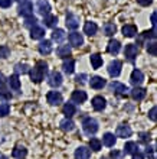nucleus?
<instances>
[{
    "label": "nucleus",
    "instance_id": "nucleus-31",
    "mask_svg": "<svg viewBox=\"0 0 157 159\" xmlns=\"http://www.w3.org/2000/svg\"><path fill=\"white\" fill-rule=\"evenodd\" d=\"M63 114H65L68 119H71L72 116H74L75 113H76V109H75V106L72 104V103H66L65 106H63V109H62Z\"/></svg>",
    "mask_w": 157,
    "mask_h": 159
},
{
    "label": "nucleus",
    "instance_id": "nucleus-48",
    "mask_svg": "<svg viewBox=\"0 0 157 159\" xmlns=\"http://www.w3.org/2000/svg\"><path fill=\"white\" fill-rule=\"evenodd\" d=\"M85 80H87V75H85V74L76 75V81H78V83H85Z\"/></svg>",
    "mask_w": 157,
    "mask_h": 159
},
{
    "label": "nucleus",
    "instance_id": "nucleus-37",
    "mask_svg": "<svg viewBox=\"0 0 157 159\" xmlns=\"http://www.w3.org/2000/svg\"><path fill=\"white\" fill-rule=\"evenodd\" d=\"M101 145H102V143H101V140H99V139H97V138H92L91 140H89V148H91L94 152H98L99 149H101Z\"/></svg>",
    "mask_w": 157,
    "mask_h": 159
},
{
    "label": "nucleus",
    "instance_id": "nucleus-7",
    "mask_svg": "<svg viewBox=\"0 0 157 159\" xmlns=\"http://www.w3.org/2000/svg\"><path fill=\"white\" fill-rule=\"evenodd\" d=\"M110 87H111V90L116 93L117 96H125V94L130 91L125 84L118 83V81H114V83H111V85H110Z\"/></svg>",
    "mask_w": 157,
    "mask_h": 159
},
{
    "label": "nucleus",
    "instance_id": "nucleus-45",
    "mask_svg": "<svg viewBox=\"0 0 157 159\" xmlns=\"http://www.w3.org/2000/svg\"><path fill=\"white\" fill-rule=\"evenodd\" d=\"M156 111H157L156 107H151V110H150V113H149V117L151 121H156Z\"/></svg>",
    "mask_w": 157,
    "mask_h": 159
},
{
    "label": "nucleus",
    "instance_id": "nucleus-43",
    "mask_svg": "<svg viewBox=\"0 0 157 159\" xmlns=\"http://www.w3.org/2000/svg\"><path fill=\"white\" fill-rule=\"evenodd\" d=\"M110 156H111L112 159H123V153H121L120 151H117V149H114V151H111V153H110Z\"/></svg>",
    "mask_w": 157,
    "mask_h": 159
},
{
    "label": "nucleus",
    "instance_id": "nucleus-2",
    "mask_svg": "<svg viewBox=\"0 0 157 159\" xmlns=\"http://www.w3.org/2000/svg\"><path fill=\"white\" fill-rule=\"evenodd\" d=\"M82 129L84 132L87 134H95L97 132H98V121L95 120V119L92 117H87V119H84L82 121Z\"/></svg>",
    "mask_w": 157,
    "mask_h": 159
},
{
    "label": "nucleus",
    "instance_id": "nucleus-12",
    "mask_svg": "<svg viewBox=\"0 0 157 159\" xmlns=\"http://www.w3.org/2000/svg\"><path fill=\"white\" fill-rule=\"evenodd\" d=\"M69 43L75 48H79L84 43V36L78 32H72V34H69Z\"/></svg>",
    "mask_w": 157,
    "mask_h": 159
},
{
    "label": "nucleus",
    "instance_id": "nucleus-16",
    "mask_svg": "<svg viewBox=\"0 0 157 159\" xmlns=\"http://www.w3.org/2000/svg\"><path fill=\"white\" fill-rule=\"evenodd\" d=\"M91 156V151L85 146H79L75 151V159H89Z\"/></svg>",
    "mask_w": 157,
    "mask_h": 159
},
{
    "label": "nucleus",
    "instance_id": "nucleus-41",
    "mask_svg": "<svg viewBox=\"0 0 157 159\" xmlns=\"http://www.w3.org/2000/svg\"><path fill=\"white\" fill-rule=\"evenodd\" d=\"M10 55V49H9L6 45H2L0 46V58H7Z\"/></svg>",
    "mask_w": 157,
    "mask_h": 159
},
{
    "label": "nucleus",
    "instance_id": "nucleus-42",
    "mask_svg": "<svg viewBox=\"0 0 157 159\" xmlns=\"http://www.w3.org/2000/svg\"><path fill=\"white\" fill-rule=\"evenodd\" d=\"M36 23H37V19L35 16H29L28 19H26V22H25V26L26 28H30V26H36Z\"/></svg>",
    "mask_w": 157,
    "mask_h": 159
},
{
    "label": "nucleus",
    "instance_id": "nucleus-26",
    "mask_svg": "<svg viewBox=\"0 0 157 159\" xmlns=\"http://www.w3.org/2000/svg\"><path fill=\"white\" fill-rule=\"evenodd\" d=\"M59 126H61V129L63 130V132H72V130L75 129V125L74 121L71 120V119H63V120H61V123H59Z\"/></svg>",
    "mask_w": 157,
    "mask_h": 159
},
{
    "label": "nucleus",
    "instance_id": "nucleus-49",
    "mask_svg": "<svg viewBox=\"0 0 157 159\" xmlns=\"http://www.w3.org/2000/svg\"><path fill=\"white\" fill-rule=\"evenodd\" d=\"M140 138L143 142H147V140H150V134L149 133H140Z\"/></svg>",
    "mask_w": 157,
    "mask_h": 159
},
{
    "label": "nucleus",
    "instance_id": "nucleus-21",
    "mask_svg": "<svg viewBox=\"0 0 157 159\" xmlns=\"http://www.w3.org/2000/svg\"><path fill=\"white\" fill-rule=\"evenodd\" d=\"M123 35L127 38H134L137 35V26L136 25H124L123 26Z\"/></svg>",
    "mask_w": 157,
    "mask_h": 159
},
{
    "label": "nucleus",
    "instance_id": "nucleus-22",
    "mask_svg": "<svg viewBox=\"0 0 157 159\" xmlns=\"http://www.w3.org/2000/svg\"><path fill=\"white\" fill-rule=\"evenodd\" d=\"M71 52H72V49H71L69 45H61L58 49H56V55H58L59 58H63V59L68 58L71 55Z\"/></svg>",
    "mask_w": 157,
    "mask_h": 159
},
{
    "label": "nucleus",
    "instance_id": "nucleus-30",
    "mask_svg": "<svg viewBox=\"0 0 157 159\" xmlns=\"http://www.w3.org/2000/svg\"><path fill=\"white\" fill-rule=\"evenodd\" d=\"M7 83L10 85V88H13V90H20V80H19V75H16V74L9 77Z\"/></svg>",
    "mask_w": 157,
    "mask_h": 159
},
{
    "label": "nucleus",
    "instance_id": "nucleus-51",
    "mask_svg": "<svg viewBox=\"0 0 157 159\" xmlns=\"http://www.w3.org/2000/svg\"><path fill=\"white\" fill-rule=\"evenodd\" d=\"M4 83H6V78H4V75L0 72V85H3Z\"/></svg>",
    "mask_w": 157,
    "mask_h": 159
},
{
    "label": "nucleus",
    "instance_id": "nucleus-13",
    "mask_svg": "<svg viewBox=\"0 0 157 159\" xmlns=\"http://www.w3.org/2000/svg\"><path fill=\"white\" fill-rule=\"evenodd\" d=\"M105 80L102 78V77H91V80H89V85H91V88H94V90H101L102 87H105Z\"/></svg>",
    "mask_w": 157,
    "mask_h": 159
},
{
    "label": "nucleus",
    "instance_id": "nucleus-36",
    "mask_svg": "<svg viewBox=\"0 0 157 159\" xmlns=\"http://www.w3.org/2000/svg\"><path fill=\"white\" fill-rule=\"evenodd\" d=\"M15 72H16V75L17 74H26V72H29V65L28 64H16Z\"/></svg>",
    "mask_w": 157,
    "mask_h": 159
},
{
    "label": "nucleus",
    "instance_id": "nucleus-44",
    "mask_svg": "<svg viewBox=\"0 0 157 159\" xmlns=\"http://www.w3.org/2000/svg\"><path fill=\"white\" fill-rule=\"evenodd\" d=\"M13 3V0H0V7H10Z\"/></svg>",
    "mask_w": 157,
    "mask_h": 159
},
{
    "label": "nucleus",
    "instance_id": "nucleus-14",
    "mask_svg": "<svg viewBox=\"0 0 157 159\" xmlns=\"http://www.w3.org/2000/svg\"><path fill=\"white\" fill-rule=\"evenodd\" d=\"M71 98H72V101H74V103L81 104V103H84V101L87 100V93L84 91V90H75V91L72 93Z\"/></svg>",
    "mask_w": 157,
    "mask_h": 159
},
{
    "label": "nucleus",
    "instance_id": "nucleus-35",
    "mask_svg": "<svg viewBox=\"0 0 157 159\" xmlns=\"http://www.w3.org/2000/svg\"><path fill=\"white\" fill-rule=\"evenodd\" d=\"M117 32V26L114 23H105L104 25V35H107V36H112V35Z\"/></svg>",
    "mask_w": 157,
    "mask_h": 159
},
{
    "label": "nucleus",
    "instance_id": "nucleus-15",
    "mask_svg": "<svg viewBox=\"0 0 157 159\" xmlns=\"http://www.w3.org/2000/svg\"><path fill=\"white\" fill-rule=\"evenodd\" d=\"M130 81H131V84H134V85H140L143 81H144V74L140 71V70H134V71L131 72V78H130Z\"/></svg>",
    "mask_w": 157,
    "mask_h": 159
},
{
    "label": "nucleus",
    "instance_id": "nucleus-38",
    "mask_svg": "<svg viewBox=\"0 0 157 159\" xmlns=\"http://www.w3.org/2000/svg\"><path fill=\"white\" fill-rule=\"evenodd\" d=\"M147 52H149L150 55H153V57L157 55V43L154 41L147 42Z\"/></svg>",
    "mask_w": 157,
    "mask_h": 159
},
{
    "label": "nucleus",
    "instance_id": "nucleus-53",
    "mask_svg": "<svg viewBox=\"0 0 157 159\" xmlns=\"http://www.w3.org/2000/svg\"><path fill=\"white\" fill-rule=\"evenodd\" d=\"M17 2H19V3H23V2H26V0H17Z\"/></svg>",
    "mask_w": 157,
    "mask_h": 159
},
{
    "label": "nucleus",
    "instance_id": "nucleus-28",
    "mask_svg": "<svg viewBox=\"0 0 157 159\" xmlns=\"http://www.w3.org/2000/svg\"><path fill=\"white\" fill-rule=\"evenodd\" d=\"M89 61H91V65L94 70H98L101 65H102V57L99 54H94L89 57Z\"/></svg>",
    "mask_w": 157,
    "mask_h": 159
},
{
    "label": "nucleus",
    "instance_id": "nucleus-34",
    "mask_svg": "<svg viewBox=\"0 0 157 159\" xmlns=\"http://www.w3.org/2000/svg\"><path fill=\"white\" fill-rule=\"evenodd\" d=\"M124 152L125 153H130V155H134L138 152V146H137L136 142H127L124 146Z\"/></svg>",
    "mask_w": 157,
    "mask_h": 159
},
{
    "label": "nucleus",
    "instance_id": "nucleus-46",
    "mask_svg": "<svg viewBox=\"0 0 157 159\" xmlns=\"http://www.w3.org/2000/svg\"><path fill=\"white\" fill-rule=\"evenodd\" d=\"M153 0H137V3L141 4V6H150Z\"/></svg>",
    "mask_w": 157,
    "mask_h": 159
},
{
    "label": "nucleus",
    "instance_id": "nucleus-17",
    "mask_svg": "<svg viewBox=\"0 0 157 159\" xmlns=\"http://www.w3.org/2000/svg\"><path fill=\"white\" fill-rule=\"evenodd\" d=\"M65 23H66V28H68V29L75 30L79 26V17L75 16V15H68Z\"/></svg>",
    "mask_w": 157,
    "mask_h": 159
},
{
    "label": "nucleus",
    "instance_id": "nucleus-25",
    "mask_svg": "<svg viewBox=\"0 0 157 159\" xmlns=\"http://www.w3.org/2000/svg\"><path fill=\"white\" fill-rule=\"evenodd\" d=\"M45 36V29L41 26H33L30 29V38L32 39H42Z\"/></svg>",
    "mask_w": 157,
    "mask_h": 159
},
{
    "label": "nucleus",
    "instance_id": "nucleus-9",
    "mask_svg": "<svg viewBox=\"0 0 157 159\" xmlns=\"http://www.w3.org/2000/svg\"><path fill=\"white\" fill-rule=\"evenodd\" d=\"M146 94H147L146 88H141V87H134L133 90H130V96L133 97V100L136 101H141L146 97Z\"/></svg>",
    "mask_w": 157,
    "mask_h": 159
},
{
    "label": "nucleus",
    "instance_id": "nucleus-40",
    "mask_svg": "<svg viewBox=\"0 0 157 159\" xmlns=\"http://www.w3.org/2000/svg\"><path fill=\"white\" fill-rule=\"evenodd\" d=\"M9 113H10V106H9L7 103L0 104V117H6Z\"/></svg>",
    "mask_w": 157,
    "mask_h": 159
},
{
    "label": "nucleus",
    "instance_id": "nucleus-27",
    "mask_svg": "<svg viewBox=\"0 0 157 159\" xmlns=\"http://www.w3.org/2000/svg\"><path fill=\"white\" fill-rule=\"evenodd\" d=\"M26 155H28V149L23 148V146H16L15 149H13V152H12V156L13 158H16V159L25 158Z\"/></svg>",
    "mask_w": 157,
    "mask_h": 159
},
{
    "label": "nucleus",
    "instance_id": "nucleus-50",
    "mask_svg": "<svg viewBox=\"0 0 157 159\" xmlns=\"http://www.w3.org/2000/svg\"><path fill=\"white\" fill-rule=\"evenodd\" d=\"M151 25H153V29L156 28V13H151Z\"/></svg>",
    "mask_w": 157,
    "mask_h": 159
},
{
    "label": "nucleus",
    "instance_id": "nucleus-39",
    "mask_svg": "<svg viewBox=\"0 0 157 159\" xmlns=\"http://www.w3.org/2000/svg\"><path fill=\"white\" fill-rule=\"evenodd\" d=\"M0 100H3V101L12 100V93L4 90V88H0Z\"/></svg>",
    "mask_w": 157,
    "mask_h": 159
},
{
    "label": "nucleus",
    "instance_id": "nucleus-10",
    "mask_svg": "<svg viewBox=\"0 0 157 159\" xmlns=\"http://www.w3.org/2000/svg\"><path fill=\"white\" fill-rule=\"evenodd\" d=\"M92 107H94V110H97V111H102L104 109H105V106H107V101H105V98L101 96H95L94 98H92Z\"/></svg>",
    "mask_w": 157,
    "mask_h": 159
},
{
    "label": "nucleus",
    "instance_id": "nucleus-47",
    "mask_svg": "<svg viewBox=\"0 0 157 159\" xmlns=\"http://www.w3.org/2000/svg\"><path fill=\"white\" fill-rule=\"evenodd\" d=\"M146 153H147V156H150V158L153 159L154 158V148H147Z\"/></svg>",
    "mask_w": 157,
    "mask_h": 159
},
{
    "label": "nucleus",
    "instance_id": "nucleus-8",
    "mask_svg": "<svg viewBox=\"0 0 157 159\" xmlns=\"http://www.w3.org/2000/svg\"><path fill=\"white\" fill-rule=\"evenodd\" d=\"M48 84H49L50 87H59L61 84H62V75H61V72L58 71H52L50 72L49 78H48Z\"/></svg>",
    "mask_w": 157,
    "mask_h": 159
},
{
    "label": "nucleus",
    "instance_id": "nucleus-24",
    "mask_svg": "<svg viewBox=\"0 0 157 159\" xmlns=\"http://www.w3.org/2000/svg\"><path fill=\"white\" fill-rule=\"evenodd\" d=\"M62 68H63V72L65 74H72L74 72V70H75V61L72 58H68V59H65L63 61V64H62Z\"/></svg>",
    "mask_w": 157,
    "mask_h": 159
},
{
    "label": "nucleus",
    "instance_id": "nucleus-18",
    "mask_svg": "<svg viewBox=\"0 0 157 159\" xmlns=\"http://www.w3.org/2000/svg\"><path fill=\"white\" fill-rule=\"evenodd\" d=\"M120 48H121L120 41H117V39H111V41L108 42L107 51H108V52H110L111 55H117L118 52H120Z\"/></svg>",
    "mask_w": 157,
    "mask_h": 159
},
{
    "label": "nucleus",
    "instance_id": "nucleus-1",
    "mask_svg": "<svg viewBox=\"0 0 157 159\" xmlns=\"http://www.w3.org/2000/svg\"><path fill=\"white\" fill-rule=\"evenodd\" d=\"M46 72H48V64H46L45 61H37L36 65L29 71L30 80L36 84L42 83L43 78H45V75H46Z\"/></svg>",
    "mask_w": 157,
    "mask_h": 159
},
{
    "label": "nucleus",
    "instance_id": "nucleus-32",
    "mask_svg": "<svg viewBox=\"0 0 157 159\" xmlns=\"http://www.w3.org/2000/svg\"><path fill=\"white\" fill-rule=\"evenodd\" d=\"M65 32H63L62 29H55L54 32H52V39H54L55 42H58V43H62L63 39H65Z\"/></svg>",
    "mask_w": 157,
    "mask_h": 159
},
{
    "label": "nucleus",
    "instance_id": "nucleus-20",
    "mask_svg": "<svg viewBox=\"0 0 157 159\" xmlns=\"http://www.w3.org/2000/svg\"><path fill=\"white\" fill-rule=\"evenodd\" d=\"M39 52H41L42 55H49L50 52H52V43H50V41H42L41 43H39Z\"/></svg>",
    "mask_w": 157,
    "mask_h": 159
},
{
    "label": "nucleus",
    "instance_id": "nucleus-23",
    "mask_svg": "<svg viewBox=\"0 0 157 159\" xmlns=\"http://www.w3.org/2000/svg\"><path fill=\"white\" fill-rule=\"evenodd\" d=\"M37 12L41 13V15H43V16L49 15V12H50L49 2H46V0H41V2L37 3Z\"/></svg>",
    "mask_w": 157,
    "mask_h": 159
},
{
    "label": "nucleus",
    "instance_id": "nucleus-4",
    "mask_svg": "<svg viewBox=\"0 0 157 159\" xmlns=\"http://www.w3.org/2000/svg\"><path fill=\"white\" fill-rule=\"evenodd\" d=\"M19 15L23 17H29L33 15V4L30 3L29 0H26V2H23V3L19 4Z\"/></svg>",
    "mask_w": 157,
    "mask_h": 159
},
{
    "label": "nucleus",
    "instance_id": "nucleus-19",
    "mask_svg": "<svg viewBox=\"0 0 157 159\" xmlns=\"http://www.w3.org/2000/svg\"><path fill=\"white\" fill-rule=\"evenodd\" d=\"M97 30H98V26L95 22H87L84 25V34H87L88 36H94L97 34Z\"/></svg>",
    "mask_w": 157,
    "mask_h": 159
},
{
    "label": "nucleus",
    "instance_id": "nucleus-29",
    "mask_svg": "<svg viewBox=\"0 0 157 159\" xmlns=\"http://www.w3.org/2000/svg\"><path fill=\"white\" fill-rule=\"evenodd\" d=\"M43 23L48 28H55V26L58 25V17L55 16V15H46L45 19H43Z\"/></svg>",
    "mask_w": 157,
    "mask_h": 159
},
{
    "label": "nucleus",
    "instance_id": "nucleus-52",
    "mask_svg": "<svg viewBox=\"0 0 157 159\" xmlns=\"http://www.w3.org/2000/svg\"><path fill=\"white\" fill-rule=\"evenodd\" d=\"M133 159H143V155L137 152V153H134V155H133Z\"/></svg>",
    "mask_w": 157,
    "mask_h": 159
},
{
    "label": "nucleus",
    "instance_id": "nucleus-3",
    "mask_svg": "<svg viewBox=\"0 0 157 159\" xmlns=\"http://www.w3.org/2000/svg\"><path fill=\"white\" fill-rule=\"evenodd\" d=\"M137 54H138V46L134 45V43H127L124 48V55L125 58L130 61V62H134Z\"/></svg>",
    "mask_w": 157,
    "mask_h": 159
},
{
    "label": "nucleus",
    "instance_id": "nucleus-33",
    "mask_svg": "<svg viewBox=\"0 0 157 159\" xmlns=\"http://www.w3.org/2000/svg\"><path fill=\"white\" fill-rule=\"evenodd\" d=\"M102 143L108 148L114 146V145H116V136H114L112 133H105L104 134V138H102Z\"/></svg>",
    "mask_w": 157,
    "mask_h": 159
},
{
    "label": "nucleus",
    "instance_id": "nucleus-6",
    "mask_svg": "<svg viewBox=\"0 0 157 159\" xmlns=\"http://www.w3.org/2000/svg\"><path fill=\"white\" fill-rule=\"evenodd\" d=\"M46 100L50 106H59L62 103V94L59 91H49L46 96Z\"/></svg>",
    "mask_w": 157,
    "mask_h": 159
},
{
    "label": "nucleus",
    "instance_id": "nucleus-11",
    "mask_svg": "<svg viewBox=\"0 0 157 159\" xmlns=\"http://www.w3.org/2000/svg\"><path fill=\"white\" fill-rule=\"evenodd\" d=\"M117 136L118 138H123V139H127V138H130L131 136V133H133V130H131V127L128 125H120L118 127H117Z\"/></svg>",
    "mask_w": 157,
    "mask_h": 159
},
{
    "label": "nucleus",
    "instance_id": "nucleus-5",
    "mask_svg": "<svg viewBox=\"0 0 157 159\" xmlns=\"http://www.w3.org/2000/svg\"><path fill=\"white\" fill-rule=\"evenodd\" d=\"M121 68H123L121 61L114 59V61H111L110 65H108V74H110L111 77H118L121 74Z\"/></svg>",
    "mask_w": 157,
    "mask_h": 159
}]
</instances>
